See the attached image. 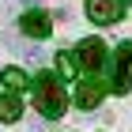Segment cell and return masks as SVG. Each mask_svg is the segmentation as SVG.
Masks as SVG:
<instances>
[{"mask_svg": "<svg viewBox=\"0 0 132 132\" xmlns=\"http://www.w3.org/2000/svg\"><path fill=\"white\" fill-rule=\"evenodd\" d=\"M34 106H38L42 117H61L64 106H68V94H64V83L53 76V72H42L34 79Z\"/></svg>", "mask_w": 132, "mask_h": 132, "instance_id": "cell-1", "label": "cell"}, {"mask_svg": "<svg viewBox=\"0 0 132 132\" xmlns=\"http://www.w3.org/2000/svg\"><path fill=\"white\" fill-rule=\"evenodd\" d=\"M132 87V42H121L113 53V91L125 94Z\"/></svg>", "mask_w": 132, "mask_h": 132, "instance_id": "cell-2", "label": "cell"}, {"mask_svg": "<svg viewBox=\"0 0 132 132\" xmlns=\"http://www.w3.org/2000/svg\"><path fill=\"white\" fill-rule=\"evenodd\" d=\"M76 64H79L83 72H98L102 64H106V42L102 38H83L79 45H76Z\"/></svg>", "mask_w": 132, "mask_h": 132, "instance_id": "cell-3", "label": "cell"}, {"mask_svg": "<svg viewBox=\"0 0 132 132\" xmlns=\"http://www.w3.org/2000/svg\"><path fill=\"white\" fill-rule=\"evenodd\" d=\"M87 15L94 23H102V27H110V23H117L125 15V4L121 0H87Z\"/></svg>", "mask_w": 132, "mask_h": 132, "instance_id": "cell-4", "label": "cell"}, {"mask_svg": "<svg viewBox=\"0 0 132 132\" xmlns=\"http://www.w3.org/2000/svg\"><path fill=\"white\" fill-rule=\"evenodd\" d=\"M19 30L27 34V38H49V30H53V23H49V15L45 11H38V8H30V11H23V19H19Z\"/></svg>", "mask_w": 132, "mask_h": 132, "instance_id": "cell-5", "label": "cell"}, {"mask_svg": "<svg viewBox=\"0 0 132 132\" xmlns=\"http://www.w3.org/2000/svg\"><path fill=\"white\" fill-rule=\"evenodd\" d=\"M106 98V83H98V79H87V83H79V91H76V102H79L83 110H94L98 102Z\"/></svg>", "mask_w": 132, "mask_h": 132, "instance_id": "cell-6", "label": "cell"}, {"mask_svg": "<svg viewBox=\"0 0 132 132\" xmlns=\"http://www.w3.org/2000/svg\"><path fill=\"white\" fill-rule=\"evenodd\" d=\"M19 113H23V102L15 94H0V121L11 125V121H19Z\"/></svg>", "mask_w": 132, "mask_h": 132, "instance_id": "cell-7", "label": "cell"}, {"mask_svg": "<svg viewBox=\"0 0 132 132\" xmlns=\"http://www.w3.org/2000/svg\"><path fill=\"white\" fill-rule=\"evenodd\" d=\"M0 79L8 83L11 91H27V87H30V79H27V72H23V68H4V72H0Z\"/></svg>", "mask_w": 132, "mask_h": 132, "instance_id": "cell-8", "label": "cell"}, {"mask_svg": "<svg viewBox=\"0 0 132 132\" xmlns=\"http://www.w3.org/2000/svg\"><path fill=\"white\" fill-rule=\"evenodd\" d=\"M57 72H61L64 79H72V76H76V61H72V53H57Z\"/></svg>", "mask_w": 132, "mask_h": 132, "instance_id": "cell-9", "label": "cell"}, {"mask_svg": "<svg viewBox=\"0 0 132 132\" xmlns=\"http://www.w3.org/2000/svg\"><path fill=\"white\" fill-rule=\"evenodd\" d=\"M125 4H132V0H125Z\"/></svg>", "mask_w": 132, "mask_h": 132, "instance_id": "cell-10", "label": "cell"}]
</instances>
